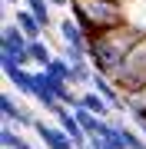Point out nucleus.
Returning a JSON list of instances; mask_svg holds the SVG:
<instances>
[{
	"instance_id": "f257e3e1",
	"label": "nucleus",
	"mask_w": 146,
	"mask_h": 149,
	"mask_svg": "<svg viewBox=\"0 0 146 149\" xmlns=\"http://www.w3.org/2000/svg\"><path fill=\"white\" fill-rule=\"evenodd\" d=\"M140 40H146V30H143V27L119 23V27L100 33V37L90 43V63L96 66V73L116 76L119 66H123V60H126V53H130Z\"/></svg>"
},
{
	"instance_id": "f03ea898",
	"label": "nucleus",
	"mask_w": 146,
	"mask_h": 149,
	"mask_svg": "<svg viewBox=\"0 0 146 149\" xmlns=\"http://www.w3.org/2000/svg\"><path fill=\"white\" fill-rule=\"evenodd\" d=\"M119 3H123V0H73L70 13L83 23V30H87V37L93 43L100 33H106V30L119 27V23H126Z\"/></svg>"
},
{
	"instance_id": "7ed1b4c3",
	"label": "nucleus",
	"mask_w": 146,
	"mask_h": 149,
	"mask_svg": "<svg viewBox=\"0 0 146 149\" xmlns=\"http://www.w3.org/2000/svg\"><path fill=\"white\" fill-rule=\"evenodd\" d=\"M113 80H116L119 90H123V96L133 93V90H140V86H146V40H140L130 53H126L123 66H119V73L113 76Z\"/></svg>"
},
{
	"instance_id": "20e7f679",
	"label": "nucleus",
	"mask_w": 146,
	"mask_h": 149,
	"mask_svg": "<svg viewBox=\"0 0 146 149\" xmlns=\"http://www.w3.org/2000/svg\"><path fill=\"white\" fill-rule=\"evenodd\" d=\"M0 116H3V123H13V126H20V129H33L37 126V116H33L27 106H20V103L13 100V93L0 96Z\"/></svg>"
},
{
	"instance_id": "39448f33",
	"label": "nucleus",
	"mask_w": 146,
	"mask_h": 149,
	"mask_svg": "<svg viewBox=\"0 0 146 149\" xmlns=\"http://www.w3.org/2000/svg\"><path fill=\"white\" fill-rule=\"evenodd\" d=\"M33 129H37V136L43 139V146H47V149H76V143L70 139V133H66L60 123H57V126H50V123L37 119V126H33Z\"/></svg>"
},
{
	"instance_id": "423d86ee",
	"label": "nucleus",
	"mask_w": 146,
	"mask_h": 149,
	"mask_svg": "<svg viewBox=\"0 0 146 149\" xmlns=\"http://www.w3.org/2000/svg\"><path fill=\"white\" fill-rule=\"evenodd\" d=\"M60 40L66 43V47H73V50H87L90 53V37H87V30H83V23L76 20H70V17H63L60 20Z\"/></svg>"
},
{
	"instance_id": "0eeeda50",
	"label": "nucleus",
	"mask_w": 146,
	"mask_h": 149,
	"mask_svg": "<svg viewBox=\"0 0 146 149\" xmlns=\"http://www.w3.org/2000/svg\"><path fill=\"white\" fill-rule=\"evenodd\" d=\"M27 43H30V37L20 30V23H7L3 27V33H0V50H10V53H23L27 50Z\"/></svg>"
},
{
	"instance_id": "6e6552de",
	"label": "nucleus",
	"mask_w": 146,
	"mask_h": 149,
	"mask_svg": "<svg viewBox=\"0 0 146 149\" xmlns=\"http://www.w3.org/2000/svg\"><path fill=\"white\" fill-rule=\"evenodd\" d=\"M0 146L3 149H33V143L23 139L20 126H13V123H3V129H0Z\"/></svg>"
},
{
	"instance_id": "1a4fd4ad",
	"label": "nucleus",
	"mask_w": 146,
	"mask_h": 149,
	"mask_svg": "<svg viewBox=\"0 0 146 149\" xmlns=\"http://www.w3.org/2000/svg\"><path fill=\"white\" fill-rule=\"evenodd\" d=\"M17 23H20V30L27 33L30 40H37V37H43V33H47V27H43V23H40L37 17L30 13V7H23V10H17Z\"/></svg>"
},
{
	"instance_id": "9d476101",
	"label": "nucleus",
	"mask_w": 146,
	"mask_h": 149,
	"mask_svg": "<svg viewBox=\"0 0 146 149\" xmlns=\"http://www.w3.org/2000/svg\"><path fill=\"white\" fill-rule=\"evenodd\" d=\"M113 123H116L119 136H123L126 149H146V136H143V133H140L136 126H130V123H123V119H116V116H113Z\"/></svg>"
},
{
	"instance_id": "9b49d317",
	"label": "nucleus",
	"mask_w": 146,
	"mask_h": 149,
	"mask_svg": "<svg viewBox=\"0 0 146 149\" xmlns=\"http://www.w3.org/2000/svg\"><path fill=\"white\" fill-rule=\"evenodd\" d=\"M27 53H30V60H33V66H47L50 60H53V53H50V47H47L43 37L30 40V43H27Z\"/></svg>"
},
{
	"instance_id": "f8f14e48",
	"label": "nucleus",
	"mask_w": 146,
	"mask_h": 149,
	"mask_svg": "<svg viewBox=\"0 0 146 149\" xmlns=\"http://www.w3.org/2000/svg\"><path fill=\"white\" fill-rule=\"evenodd\" d=\"M23 7H30V13L37 17L40 23H43V27H50V0H23Z\"/></svg>"
},
{
	"instance_id": "ddd939ff",
	"label": "nucleus",
	"mask_w": 146,
	"mask_h": 149,
	"mask_svg": "<svg viewBox=\"0 0 146 149\" xmlns=\"http://www.w3.org/2000/svg\"><path fill=\"white\" fill-rule=\"evenodd\" d=\"M43 70H50L53 76H63V80H70V73H73V63H70L66 56H53V60H50V63H47Z\"/></svg>"
},
{
	"instance_id": "4468645a",
	"label": "nucleus",
	"mask_w": 146,
	"mask_h": 149,
	"mask_svg": "<svg viewBox=\"0 0 146 149\" xmlns=\"http://www.w3.org/2000/svg\"><path fill=\"white\" fill-rule=\"evenodd\" d=\"M126 109H130V113H146V86L126 93Z\"/></svg>"
},
{
	"instance_id": "2eb2a0df",
	"label": "nucleus",
	"mask_w": 146,
	"mask_h": 149,
	"mask_svg": "<svg viewBox=\"0 0 146 149\" xmlns=\"http://www.w3.org/2000/svg\"><path fill=\"white\" fill-rule=\"evenodd\" d=\"M130 116H133V126L146 136V113H130Z\"/></svg>"
},
{
	"instance_id": "dca6fc26",
	"label": "nucleus",
	"mask_w": 146,
	"mask_h": 149,
	"mask_svg": "<svg viewBox=\"0 0 146 149\" xmlns=\"http://www.w3.org/2000/svg\"><path fill=\"white\" fill-rule=\"evenodd\" d=\"M50 3H53V7H70L73 0H50Z\"/></svg>"
},
{
	"instance_id": "f3484780",
	"label": "nucleus",
	"mask_w": 146,
	"mask_h": 149,
	"mask_svg": "<svg viewBox=\"0 0 146 149\" xmlns=\"http://www.w3.org/2000/svg\"><path fill=\"white\" fill-rule=\"evenodd\" d=\"M7 7H23V0H3Z\"/></svg>"
}]
</instances>
